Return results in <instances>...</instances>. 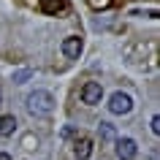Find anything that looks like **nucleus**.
<instances>
[{
	"instance_id": "obj_1",
	"label": "nucleus",
	"mask_w": 160,
	"mask_h": 160,
	"mask_svg": "<svg viewBox=\"0 0 160 160\" xmlns=\"http://www.w3.org/2000/svg\"><path fill=\"white\" fill-rule=\"evenodd\" d=\"M27 111L33 117H49L52 111H54V98H52V92H46V90L30 92L27 95Z\"/></svg>"
},
{
	"instance_id": "obj_6",
	"label": "nucleus",
	"mask_w": 160,
	"mask_h": 160,
	"mask_svg": "<svg viewBox=\"0 0 160 160\" xmlns=\"http://www.w3.org/2000/svg\"><path fill=\"white\" fill-rule=\"evenodd\" d=\"M73 155L79 160H87L90 155H92V138H87V136L76 138V141H73Z\"/></svg>"
},
{
	"instance_id": "obj_2",
	"label": "nucleus",
	"mask_w": 160,
	"mask_h": 160,
	"mask_svg": "<svg viewBox=\"0 0 160 160\" xmlns=\"http://www.w3.org/2000/svg\"><path fill=\"white\" fill-rule=\"evenodd\" d=\"M109 111L111 114H130L133 111V98L128 92H114L109 101Z\"/></svg>"
},
{
	"instance_id": "obj_5",
	"label": "nucleus",
	"mask_w": 160,
	"mask_h": 160,
	"mask_svg": "<svg viewBox=\"0 0 160 160\" xmlns=\"http://www.w3.org/2000/svg\"><path fill=\"white\" fill-rule=\"evenodd\" d=\"M136 152H138V147H136L133 138H119L117 141V158L119 160H133Z\"/></svg>"
},
{
	"instance_id": "obj_7",
	"label": "nucleus",
	"mask_w": 160,
	"mask_h": 160,
	"mask_svg": "<svg viewBox=\"0 0 160 160\" xmlns=\"http://www.w3.org/2000/svg\"><path fill=\"white\" fill-rule=\"evenodd\" d=\"M38 8H41L43 14H62V11L68 8V0H41Z\"/></svg>"
},
{
	"instance_id": "obj_11",
	"label": "nucleus",
	"mask_w": 160,
	"mask_h": 160,
	"mask_svg": "<svg viewBox=\"0 0 160 160\" xmlns=\"http://www.w3.org/2000/svg\"><path fill=\"white\" fill-rule=\"evenodd\" d=\"M90 6H92L95 11H101V8H109V6H111V0H90Z\"/></svg>"
},
{
	"instance_id": "obj_8",
	"label": "nucleus",
	"mask_w": 160,
	"mask_h": 160,
	"mask_svg": "<svg viewBox=\"0 0 160 160\" xmlns=\"http://www.w3.org/2000/svg\"><path fill=\"white\" fill-rule=\"evenodd\" d=\"M14 130H17V117L14 114H3L0 117V136L8 138V136H14Z\"/></svg>"
},
{
	"instance_id": "obj_10",
	"label": "nucleus",
	"mask_w": 160,
	"mask_h": 160,
	"mask_svg": "<svg viewBox=\"0 0 160 160\" xmlns=\"http://www.w3.org/2000/svg\"><path fill=\"white\" fill-rule=\"evenodd\" d=\"M30 76H33V71L22 68V71H17V73H14V82H17V84H25V82L30 79Z\"/></svg>"
},
{
	"instance_id": "obj_12",
	"label": "nucleus",
	"mask_w": 160,
	"mask_h": 160,
	"mask_svg": "<svg viewBox=\"0 0 160 160\" xmlns=\"http://www.w3.org/2000/svg\"><path fill=\"white\" fill-rule=\"evenodd\" d=\"M152 133H160V117H152Z\"/></svg>"
},
{
	"instance_id": "obj_13",
	"label": "nucleus",
	"mask_w": 160,
	"mask_h": 160,
	"mask_svg": "<svg viewBox=\"0 0 160 160\" xmlns=\"http://www.w3.org/2000/svg\"><path fill=\"white\" fill-rule=\"evenodd\" d=\"M0 160H14V158H11L8 152H0Z\"/></svg>"
},
{
	"instance_id": "obj_9",
	"label": "nucleus",
	"mask_w": 160,
	"mask_h": 160,
	"mask_svg": "<svg viewBox=\"0 0 160 160\" xmlns=\"http://www.w3.org/2000/svg\"><path fill=\"white\" fill-rule=\"evenodd\" d=\"M98 133H101V141H114V138H117L114 125H109V122H101V125H98Z\"/></svg>"
},
{
	"instance_id": "obj_4",
	"label": "nucleus",
	"mask_w": 160,
	"mask_h": 160,
	"mask_svg": "<svg viewBox=\"0 0 160 160\" xmlns=\"http://www.w3.org/2000/svg\"><path fill=\"white\" fill-rule=\"evenodd\" d=\"M82 49H84V43H82L79 35H71V38L62 41V54H65L68 60H76L79 54H82Z\"/></svg>"
},
{
	"instance_id": "obj_3",
	"label": "nucleus",
	"mask_w": 160,
	"mask_h": 160,
	"mask_svg": "<svg viewBox=\"0 0 160 160\" xmlns=\"http://www.w3.org/2000/svg\"><path fill=\"white\" fill-rule=\"evenodd\" d=\"M101 98H103V87L98 84V82H87V84L82 87V101H84L87 106L101 103Z\"/></svg>"
}]
</instances>
